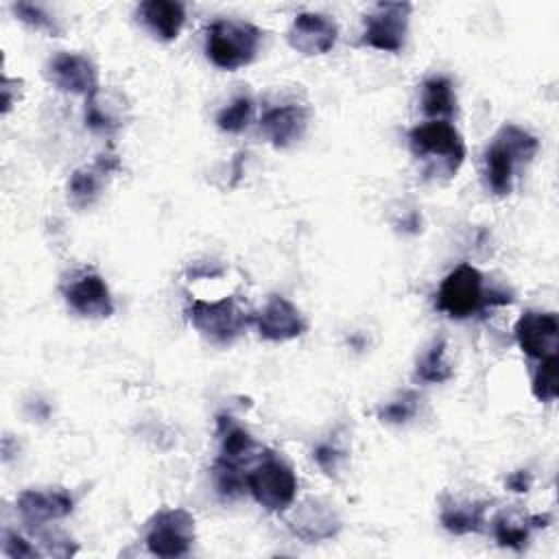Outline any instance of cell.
I'll return each instance as SVG.
<instances>
[{
    "label": "cell",
    "instance_id": "obj_16",
    "mask_svg": "<svg viewBox=\"0 0 559 559\" xmlns=\"http://www.w3.org/2000/svg\"><path fill=\"white\" fill-rule=\"evenodd\" d=\"M308 127V111L301 105L271 107L260 118V131L275 148H286L297 142Z\"/></svg>",
    "mask_w": 559,
    "mask_h": 559
},
{
    "label": "cell",
    "instance_id": "obj_33",
    "mask_svg": "<svg viewBox=\"0 0 559 559\" xmlns=\"http://www.w3.org/2000/svg\"><path fill=\"white\" fill-rule=\"evenodd\" d=\"M15 81H11L9 76L2 79V114H7L13 107V87Z\"/></svg>",
    "mask_w": 559,
    "mask_h": 559
},
{
    "label": "cell",
    "instance_id": "obj_22",
    "mask_svg": "<svg viewBox=\"0 0 559 559\" xmlns=\"http://www.w3.org/2000/svg\"><path fill=\"white\" fill-rule=\"evenodd\" d=\"M421 111L432 120H450L456 111V94L448 76H430L421 83Z\"/></svg>",
    "mask_w": 559,
    "mask_h": 559
},
{
    "label": "cell",
    "instance_id": "obj_20",
    "mask_svg": "<svg viewBox=\"0 0 559 559\" xmlns=\"http://www.w3.org/2000/svg\"><path fill=\"white\" fill-rule=\"evenodd\" d=\"M85 124L100 135H111L122 127V100L100 87L85 98Z\"/></svg>",
    "mask_w": 559,
    "mask_h": 559
},
{
    "label": "cell",
    "instance_id": "obj_12",
    "mask_svg": "<svg viewBox=\"0 0 559 559\" xmlns=\"http://www.w3.org/2000/svg\"><path fill=\"white\" fill-rule=\"evenodd\" d=\"M258 328V334L273 343H284L297 338L306 332V319L295 304L282 295H273L266 306L251 317Z\"/></svg>",
    "mask_w": 559,
    "mask_h": 559
},
{
    "label": "cell",
    "instance_id": "obj_26",
    "mask_svg": "<svg viewBox=\"0 0 559 559\" xmlns=\"http://www.w3.org/2000/svg\"><path fill=\"white\" fill-rule=\"evenodd\" d=\"M212 472H214L216 491L223 500H234V498L245 493L247 474L242 472V467H236V465H229V463H223V461L216 459Z\"/></svg>",
    "mask_w": 559,
    "mask_h": 559
},
{
    "label": "cell",
    "instance_id": "obj_28",
    "mask_svg": "<svg viewBox=\"0 0 559 559\" xmlns=\"http://www.w3.org/2000/svg\"><path fill=\"white\" fill-rule=\"evenodd\" d=\"M417 408H419V395L415 391H406L397 400L378 408V419L384 424H406L417 415Z\"/></svg>",
    "mask_w": 559,
    "mask_h": 559
},
{
    "label": "cell",
    "instance_id": "obj_14",
    "mask_svg": "<svg viewBox=\"0 0 559 559\" xmlns=\"http://www.w3.org/2000/svg\"><path fill=\"white\" fill-rule=\"evenodd\" d=\"M15 507L22 522L31 528H37L50 520L70 515L74 509V498L66 489H50V491L26 489L17 496Z\"/></svg>",
    "mask_w": 559,
    "mask_h": 559
},
{
    "label": "cell",
    "instance_id": "obj_3",
    "mask_svg": "<svg viewBox=\"0 0 559 559\" xmlns=\"http://www.w3.org/2000/svg\"><path fill=\"white\" fill-rule=\"evenodd\" d=\"M262 31L245 20H216L207 26L205 55L221 70H238L251 63L262 44Z\"/></svg>",
    "mask_w": 559,
    "mask_h": 559
},
{
    "label": "cell",
    "instance_id": "obj_15",
    "mask_svg": "<svg viewBox=\"0 0 559 559\" xmlns=\"http://www.w3.org/2000/svg\"><path fill=\"white\" fill-rule=\"evenodd\" d=\"M288 528L304 542L314 544L334 537L341 531V520L336 511L321 500H306L288 518Z\"/></svg>",
    "mask_w": 559,
    "mask_h": 559
},
{
    "label": "cell",
    "instance_id": "obj_17",
    "mask_svg": "<svg viewBox=\"0 0 559 559\" xmlns=\"http://www.w3.org/2000/svg\"><path fill=\"white\" fill-rule=\"evenodd\" d=\"M118 157L116 155H100L94 166H85L72 173L68 181V199L74 207H87L92 205L103 188L105 175L118 170Z\"/></svg>",
    "mask_w": 559,
    "mask_h": 559
},
{
    "label": "cell",
    "instance_id": "obj_9",
    "mask_svg": "<svg viewBox=\"0 0 559 559\" xmlns=\"http://www.w3.org/2000/svg\"><path fill=\"white\" fill-rule=\"evenodd\" d=\"M66 304L85 319H105L114 312L109 286L96 271H81L63 288Z\"/></svg>",
    "mask_w": 559,
    "mask_h": 559
},
{
    "label": "cell",
    "instance_id": "obj_2",
    "mask_svg": "<svg viewBox=\"0 0 559 559\" xmlns=\"http://www.w3.org/2000/svg\"><path fill=\"white\" fill-rule=\"evenodd\" d=\"M539 148V140L518 124H504L493 135L485 151V177L496 197H507L513 190L518 166L528 164Z\"/></svg>",
    "mask_w": 559,
    "mask_h": 559
},
{
    "label": "cell",
    "instance_id": "obj_13",
    "mask_svg": "<svg viewBox=\"0 0 559 559\" xmlns=\"http://www.w3.org/2000/svg\"><path fill=\"white\" fill-rule=\"evenodd\" d=\"M336 37H338V26L334 24V20L312 11L295 15L288 28L290 48L306 57L325 55L328 50L334 48Z\"/></svg>",
    "mask_w": 559,
    "mask_h": 559
},
{
    "label": "cell",
    "instance_id": "obj_29",
    "mask_svg": "<svg viewBox=\"0 0 559 559\" xmlns=\"http://www.w3.org/2000/svg\"><path fill=\"white\" fill-rule=\"evenodd\" d=\"M13 13L28 26H33L35 31H46L50 35L59 33V24L57 20L41 7V4H33V2H15L13 4Z\"/></svg>",
    "mask_w": 559,
    "mask_h": 559
},
{
    "label": "cell",
    "instance_id": "obj_10",
    "mask_svg": "<svg viewBox=\"0 0 559 559\" xmlns=\"http://www.w3.org/2000/svg\"><path fill=\"white\" fill-rule=\"evenodd\" d=\"M46 79L61 92L83 94L85 98L98 90V70L85 55L57 52L46 63Z\"/></svg>",
    "mask_w": 559,
    "mask_h": 559
},
{
    "label": "cell",
    "instance_id": "obj_7",
    "mask_svg": "<svg viewBox=\"0 0 559 559\" xmlns=\"http://www.w3.org/2000/svg\"><path fill=\"white\" fill-rule=\"evenodd\" d=\"M146 548L162 559L188 555L194 542V518L186 509H162L146 526Z\"/></svg>",
    "mask_w": 559,
    "mask_h": 559
},
{
    "label": "cell",
    "instance_id": "obj_5",
    "mask_svg": "<svg viewBox=\"0 0 559 559\" xmlns=\"http://www.w3.org/2000/svg\"><path fill=\"white\" fill-rule=\"evenodd\" d=\"M247 491L260 507L280 513L288 509L297 496V476L284 459L269 452L251 472H247Z\"/></svg>",
    "mask_w": 559,
    "mask_h": 559
},
{
    "label": "cell",
    "instance_id": "obj_11",
    "mask_svg": "<svg viewBox=\"0 0 559 559\" xmlns=\"http://www.w3.org/2000/svg\"><path fill=\"white\" fill-rule=\"evenodd\" d=\"M520 349L535 360H542L550 354H557L559 341V319L555 312L526 310L513 328Z\"/></svg>",
    "mask_w": 559,
    "mask_h": 559
},
{
    "label": "cell",
    "instance_id": "obj_8",
    "mask_svg": "<svg viewBox=\"0 0 559 559\" xmlns=\"http://www.w3.org/2000/svg\"><path fill=\"white\" fill-rule=\"evenodd\" d=\"M411 9L413 7L408 2L373 4L371 11L365 13V31L360 44L384 52H400L406 44Z\"/></svg>",
    "mask_w": 559,
    "mask_h": 559
},
{
    "label": "cell",
    "instance_id": "obj_24",
    "mask_svg": "<svg viewBox=\"0 0 559 559\" xmlns=\"http://www.w3.org/2000/svg\"><path fill=\"white\" fill-rule=\"evenodd\" d=\"M445 338H435L432 345L419 356L415 378L428 384H441L454 376L452 365L445 360Z\"/></svg>",
    "mask_w": 559,
    "mask_h": 559
},
{
    "label": "cell",
    "instance_id": "obj_1",
    "mask_svg": "<svg viewBox=\"0 0 559 559\" xmlns=\"http://www.w3.org/2000/svg\"><path fill=\"white\" fill-rule=\"evenodd\" d=\"M408 148L430 179H452L465 159V142L450 120H428L413 127Z\"/></svg>",
    "mask_w": 559,
    "mask_h": 559
},
{
    "label": "cell",
    "instance_id": "obj_30",
    "mask_svg": "<svg viewBox=\"0 0 559 559\" xmlns=\"http://www.w3.org/2000/svg\"><path fill=\"white\" fill-rule=\"evenodd\" d=\"M2 550H4V555L11 557V559H31V557L41 555L28 539H24V537H22L20 533H15V531H7V533H4Z\"/></svg>",
    "mask_w": 559,
    "mask_h": 559
},
{
    "label": "cell",
    "instance_id": "obj_6",
    "mask_svg": "<svg viewBox=\"0 0 559 559\" xmlns=\"http://www.w3.org/2000/svg\"><path fill=\"white\" fill-rule=\"evenodd\" d=\"M489 306V290L483 284V273L463 262L452 269L437 293V308L452 319H467Z\"/></svg>",
    "mask_w": 559,
    "mask_h": 559
},
{
    "label": "cell",
    "instance_id": "obj_19",
    "mask_svg": "<svg viewBox=\"0 0 559 559\" xmlns=\"http://www.w3.org/2000/svg\"><path fill=\"white\" fill-rule=\"evenodd\" d=\"M216 432H218V439H221L218 461L242 467L255 456V450H258L255 439L245 428L234 424L231 417L218 415L216 417Z\"/></svg>",
    "mask_w": 559,
    "mask_h": 559
},
{
    "label": "cell",
    "instance_id": "obj_23",
    "mask_svg": "<svg viewBox=\"0 0 559 559\" xmlns=\"http://www.w3.org/2000/svg\"><path fill=\"white\" fill-rule=\"evenodd\" d=\"M487 502H448L441 509V524L454 535L478 533L485 526Z\"/></svg>",
    "mask_w": 559,
    "mask_h": 559
},
{
    "label": "cell",
    "instance_id": "obj_31",
    "mask_svg": "<svg viewBox=\"0 0 559 559\" xmlns=\"http://www.w3.org/2000/svg\"><path fill=\"white\" fill-rule=\"evenodd\" d=\"M312 456H314L317 465H319L328 476H332V474H336L341 461L345 459V452L338 450V448H334V445H330V443H321V445L314 448Z\"/></svg>",
    "mask_w": 559,
    "mask_h": 559
},
{
    "label": "cell",
    "instance_id": "obj_25",
    "mask_svg": "<svg viewBox=\"0 0 559 559\" xmlns=\"http://www.w3.org/2000/svg\"><path fill=\"white\" fill-rule=\"evenodd\" d=\"M533 395L539 402H555L559 393V358L557 354H550L539 360L535 373H533Z\"/></svg>",
    "mask_w": 559,
    "mask_h": 559
},
{
    "label": "cell",
    "instance_id": "obj_18",
    "mask_svg": "<svg viewBox=\"0 0 559 559\" xmlns=\"http://www.w3.org/2000/svg\"><path fill=\"white\" fill-rule=\"evenodd\" d=\"M138 20L157 39L173 41L186 22V9L175 0H146L138 7Z\"/></svg>",
    "mask_w": 559,
    "mask_h": 559
},
{
    "label": "cell",
    "instance_id": "obj_27",
    "mask_svg": "<svg viewBox=\"0 0 559 559\" xmlns=\"http://www.w3.org/2000/svg\"><path fill=\"white\" fill-rule=\"evenodd\" d=\"M251 118H253V100L249 96H238L216 114V124L221 131L240 133L242 129L249 127Z\"/></svg>",
    "mask_w": 559,
    "mask_h": 559
},
{
    "label": "cell",
    "instance_id": "obj_4",
    "mask_svg": "<svg viewBox=\"0 0 559 559\" xmlns=\"http://www.w3.org/2000/svg\"><path fill=\"white\" fill-rule=\"evenodd\" d=\"M186 314L192 328L216 345H231L251 321L236 297H223L216 301L192 299L186 308Z\"/></svg>",
    "mask_w": 559,
    "mask_h": 559
},
{
    "label": "cell",
    "instance_id": "obj_21",
    "mask_svg": "<svg viewBox=\"0 0 559 559\" xmlns=\"http://www.w3.org/2000/svg\"><path fill=\"white\" fill-rule=\"evenodd\" d=\"M550 522V515H515V513H498L493 520V535L500 546L522 550L528 539L533 528H546Z\"/></svg>",
    "mask_w": 559,
    "mask_h": 559
},
{
    "label": "cell",
    "instance_id": "obj_32",
    "mask_svg": "<svg viewBox=\"0 0 559 559\" xmlns=\"http://www.w3.org/2000/svg\"><path fill=\"white\" fill-rule=\"evenodd\" d=\"M531 483H533V478H531V472H528V469H518V472H513V474L507 478V487H509L511 491H518V493L528 491Z\"/></svg>",
    "mask_w": 559,
    "mask_h": 559
}]
</instances>
